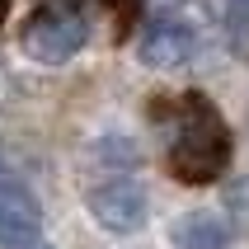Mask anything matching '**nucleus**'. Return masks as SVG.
<instances>
[{"label": "nucleus", "mask_w": 249, "mask_h": 249, "mask_svg": "<svg viewBox=\"0 0 249 249\" xmlns=\"http://www.w3.org/2000/svg\"><path fill=\"white\" fill-rule=\"evenodd\" d=\"M231 160V132H226L221 113L212 108L202 94L179 99L174 108V137H169V169L179 183H212Z\"/></svg>", "instance_id": "f257e3e1"}, {"label": "nucleus", "mask_w": 249, "mask_h": 249, "mask_svg": "<svg viewBox=\"0 0 249 249\" xmlns=\"http://www.w3.org/2000/svg\"><path fill=\"white\" fill-rule=\"evenodd\" d=\"M85 38H89V24H85L75 10H66V5H47V10H38L24 24V33H19L24 52L33 56V61H42V66H61V61H71V56L85 47Z\"/></svg>", "instance_id": "f03ea898"}, {"label": "nucleus", "mask_w": 249, "mask_h": 249, "mask_svg": "<svg viewBox=\"0 0 249 249\" xmlns=\"http://www.w3.org/2000/svg\"><path fill=\"white\" fill-rule=\"evenodd\" d=\"M0 249H56L47 240L38 197L5 165H0Z\"/></svg>", "instance_id": "7ed1b4c3"}, {"label": "nucleus", "mask_w": 249, "mask_h": 249, "mask_svg": "<svg viewBox=\"0 0 249 249\" xmlns=\"http://www.w3.org/2000/svg\"><path fill=\"white\" fill-rule=\"evenodd\" d=\"M85 212L108 235H137L141 226H146V216H151V197H146L141 183L113 179V183H94L85 193Z\"/></svg>", "instance_id": "20e7f679"}, {"label": "nucleus", "mask_w": 249, "mask_h": 249, "mask_svg": "<svg viewBox=\"0 0 249 249\" xmlns=\"http://www.w3.org/2000/svg\"><path fill=\"white\" fill-rule=\"evenodd\" d=\"M193 42H197V33H193L188 19L160 14V19L146 24V33H141V42H137V56L151 71H174V66H183V61L193 56Z\"/></svg>", "instance_id": "39448f33"}, {"label": "nucleus", "mask_w": 249, "mask_h": 249, "mask_svg": "<svg viewBox=\"0 0 249 249\" xmlns=\"http://www.w3.org/2000/svg\"><path fill=\"white\" fill-rule=\"evenodd\" d=\"M169 240H174V249H231V226L212 212H188Z\"/></svg>", "instance_id": "423d86ee"}, {"label": "nucleus", "mask_w": 249, "mask_h": 249, "mask_svg": "<svg viewBox=\"0 0 249 249\" xmlns=\"http://www.w3.org/2000/svg\"><path fill=\"white\" fill-rule=\"evenodd\" d=\"M94 155H104V160H123V165H141V151L132 146V141H118V137L99 141V146H94Z\"/></svg>", "instance_id": "0eeeda50"}, {"label": "nucleus", "mask_w": 249, "mask_h": 249, "mask_svg": "<svg viewBox=\"0 0 249 249\" xmlns=\"http://www.w3.org/2000/svg\"><path fill=\"white\" fill-rule=\"evenodd\" d=\"M226 19H231V33L245 38L249 33V0H231V14H226Z\"/></svg>", "instance_id": "6e6552de"}, {"label": "nucleus", "mask_w": 249, "mask_h": 249, "mask_svg": "<svg viewBox=\"0 0 249 249\" xmlns=\"http://www.w3.org/2000/svg\"><path fill=\"white\" fill-rule=\"evenodd\" d=\"M5 14H10V0H0V24H5Z\"/></svg>", "instance_id": "1a4fd4ad"}]
</instances>
